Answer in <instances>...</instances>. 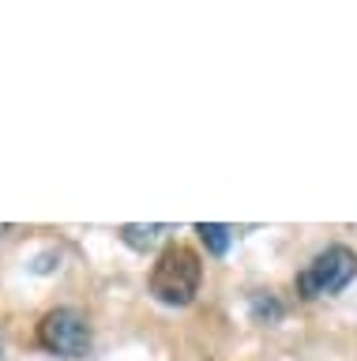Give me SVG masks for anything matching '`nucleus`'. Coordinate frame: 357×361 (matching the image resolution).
I'll use <instances>...</instances> for the list:
<instances>
[{
    "instance_id": "1",
    "label": "nucleus",
    "mask_w": 357,
    "mask_h": 361,
    "mask_svg": "<svg viewBox=\"0 0 357 361\" xmlns=\"http://www.w3.org/2000/svg\"><path fill=\"white\" fill-rule=\"evenodd\" d=\"M199 282H203V264L188 245H165L151 267V293L170 309L192 305L199 293Z\"/></svg>"
},
{
    "instance_id": "2",
    "label": "nucleus",
    "mask_w": 357,
    "mask_h": 361,
    "mask_svg": "<svg viewBox=\"0 0 357 361\" xmlns=\"http://www.w3.org/2000/svg\"><path fill=\"white\" fill-rule=\"evenodd\" d=\"M357 275V252L346 245H331L312 259V264L297 275V293L308 301L316 298H331V293L346 290Z\"/></svg>"
},
{
    "instance_id": "3",
    "label": "nucleus",
    "mask_w": 357,
    "mask_h": 361,
    "mask_svg": "<svg viewBox=\"0 0 357 361\" xmlns=\"http://www.w3.org/2000/svg\"><path fill=\"white\" fill-rule=\"evenodd\" d=\"M38 343L57 357H83L91 350V327L75 309H53L38 324Z\"/></svg>"
},
{
    "instance_id": "4",
    "label": "nucleus",
    "mask_w": 357,
    "mask_h": 361,
    "mask_svg": "<svg viewBox=\"0 0 357 361\" xmlns=\"http://www.w3.org/2000/svg\"><path fill=\"white\" fill-rule=\"evenodd\" d=\"M165 233H170V226H162V222H151V226L128 222V226H120V241H125L128 248H136V252H147V248H154L158 241H165Z\"/></svg>"
},
{
    "instance_id": "5",
    "label": "nucleus",
    "mask_w": 357,
    "mask_h": 361,
    "mask_svg": "<svg viewBox=\"0 0 357 361\" xmlns=\"http://www.w3.org/2000/svg\"><path fill=\"white\" fill-rule=\"evenodd\" d=\"M249 312H252L256 324H278L286 309H282V301H278L275 293L260 290V293H252V298H249Z\"/></svg>"
},
{
    "instance_id": "6",
    "label": "nucleus",
    "mask_w": 357,
    "mask_h": 361,
    "mask_svg": "<svg viewBox=\"0 0 357 361\" xmlns=\"http://www.w3.org/2000/svg\"><path fill=\"white\" fill-rule=\"evenodd\" d=\"M196 233L203 237V245H207L215 256H222V252L230 248V241H233V230H230V226H222V222H199Z\"/></svg>"
},
{
    "instance_id": "7",
    "label": "nucleus",
    "mask_w": 357,
    "mask_h": 361,
    "mask_svg": "<svg viewBox=\"0 0 357 361\" xmlns=\"http://www.w3.org/2000/svg\"><path fill=\"white\" fill-rule=\"evenodd\" d=\"M8 230H12V226H0V233H8Z\"/></svg>"
}]
</instances>
